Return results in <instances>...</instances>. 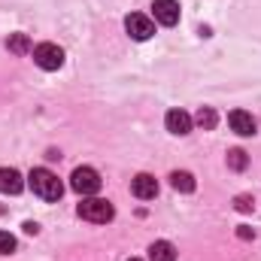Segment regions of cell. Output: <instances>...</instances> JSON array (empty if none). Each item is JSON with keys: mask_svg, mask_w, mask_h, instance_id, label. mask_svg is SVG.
I'll return each mask as SVG.
<instances>
[{"mask_svg": "<svg viewBox=\"0 0 261 261\" xmlns=\"http://www.w3.org/2000/svg\"><path fill=\"white\" fill-rule=\"evenodd\" d=\"M28 186H31V192H34L37 197H43V200H49V203L64 195L61 179H58L49 167H34V170H31V176H28Z\"/></svg>", "mask_w": 261, "mask_h": 261, "instance_id": "cell-1", "label": "cell"}, {"mask_svg": "<svg viewBox=\"0 0 261 261\" xmlns=\"http://www.w3.org/2000/svg\"><path fill=\"white\" fill-rule=\"evenodd\" d=\"M79 216H82L85 222L107 225V222L116 216V210H113V203H110V200H103V197H85V200L79 203Z\"/></svg>", "mask_w": 261, "mask_h": 261, "instance_id": "cell-2", "label": "cell"}, {"mask_svg": "<svg viewBox=\"0 0 261 261\" xmlns=\"http://www.w3.org/2000/svg\"><path fill=\"white\" fill-rule=\"evenodd\" d=\"M70 189L82 197H94L100 192V173L94 167H76L70 176Z\"/></svg>", "mask_w": 261, "mask_h": 261, "instance_id": "cell-3", "label": "cell"}, {"mask_svg": "<svg viewBox=\"0 0 261 261\" xmlns=\"http://www.w3.org/2000/svg\"><path fill=\"white\" fill-rule=\"evenodd\" d=\"M125 31H128L130 40L146 43V40H152V34H155V21H152L149 15H143V12H130L128 18H125Z\"/></svg>", "mask_w": 261, "mask_h": 261, "instance_id": "cell-4", "label": "cell"}, {"mask_svg": "<svg viewBox=\"0 0 261 261\" xmlns=\"http://www.w3.org/2000/svg\"><path fill=\"white\" fill-rule=\"evenodd\" d=\"M34 64L40 67V70H58V67L64 64V49L55 46V43H40L34 49Z\"/></svg>", "mask_w": 261, "mask_h": 261, "instance_id": "cell-5", "label": "cell"}, {"mask_svg": "<svg viewBox=\"0 0 261 261\" xmlns=\"http://www.w3.org/2000/svg\"><path fill=\"white\" fill-rule=\"evenodd\" d=\"M152 15H155L158 24L173 28V24L179 21V3H176V0H155V3H152Z\"/></svg>", "mask_w": 261, "mask_h": 261, "instance_id": "cell-6", "label": "cell"}, {"mask_svg": "<svg viewBox=\"0 0 261 261\" xmlns=\"http://www.w3.org/2000/svg\"><path fill=\"white\" fill-rule=\"evenodd\" d=\"M130 192H134V197H140V200H155L158 182H155V176H149V173H137V176L130 179Z\"/></svg>", "mask_w": 261, "mask_h": 261, "instance_id": "cell-7", "label": "cell"}, {"mask_svg": "<svg viewBox=\"0 0 261 261\" xmlns=\"http://www.w3.org/2000/svg\"><path fill=\"white\" fill-rule=\"evenodd\" d=\"M164 125L170 134H176V137H186L189 130H192V116L186 113V110H170L167 116H164Z\"/></svg>", "mask_w": 261, "mask_h": 261, "instance_id": "cell-8", "label": "cell"}, {"mask_svg": "<svg viewBox=\"0 0 261 261\" xmlns=\"http://www.w3.org/2000/svg\"><path fill=\"white\" fill-rule=\"evenodd\" d=\"M228 125L234 134H240V137H252L255 134V119H252V113H246V110H234L231 116H228Z\"/></svg>", "mask_w": 261, "mask_h": 261, "instance_id": "cell-9", "label": "cell"}, {"mask_svg": "<svg viewBox=\"0 0 261 261\" xmlns=\"http://www.w3.org/2000/svg\"><path fill=\"white\" fill-rule=\"evenodd\" d=\"M24 189V179L15 167H0V195H18Z\"/></svg>", "mask_w": 261, "mask_h": 261, "instance_id": "cell-10", "label": "cell"}, {"mask_svg": "<svg viewBox=\"0 0 261 261\" xmlns=\"http://www.w3.org/2000/svg\"><path fill=\"white\" fill-rule=\"evenodd\" d=\"M149 258L152 261H176V246L170 240H155L149 246Z\"/></svg>", "mask_w": 261, "mask_h": 261, "instance_id": "cell-11", "label": "cell"}, {"mask_svg": "<svg viewBox=\"0 0 261 261\" xmlns=\"http://www.w3.org/2000/svg\"><path fill=\"white\" fill-rule=\"evenodd\" d=\"M170 186H173L176 192H182V195H192L197 189L195 176H192L189 170H173V173H170Z\"/></svg>", "mask_w": 261, "mask_h": 261, "instance_id": "cell-12", "label": "cell"}, {"mask_svg": "<svg viewBox=\"0 0 261 261\" xmlns=\"http://www.w3.org/2000/svg\"><path fill=\"white\" fill-rule=\"evenodd\" d=\"M6 49H9V52H15V55H28V52H34V46H31V37H28V34H9Z\"/></svg>", "mask_w": 261, "mask_h": 261, "instance_id": "cell-13", "label": "cell"}, {"mask_svg": "<svg viewBox=\"0 0 261 261\" xmlns=\"http://www.w3.org/2000/svg\"><path fill=\"white\" fill-rule=\"evenodd\" d=\"M195 122L203 130H213V128H216V122H219V116H216V110H213V107H200V110H197V116H195Z\"/></svg>", "mask_w": 261, "mask_h": 261, "instance_id": "cell-14", "label": "cell"}, {"mask_svg": "<svg viewBox=\"0 0 261 261\" xmlns=\"http://www.w3.org/2000/svg\"><path fill=\"white\" fill-rule=\"evenodd\" d=\"M246 164H249V158H246L243 149H231L228 152V167L231 170H246Z\"/></svg>", "mask_w": 261, "mask_h": 261, "instance_id": "cell-15", "label": "cell"}, {"mask_svg": "<svg viewBox=\"0 0 261 261\" xmlns=\"http://www.w3.org/2000/svg\"><path fill=\"white\" fill-rule=\"evenodd\" d=\"M15 252V237L9 231H0V255H12Z\"/></svg>", "mask_w": 261, "mask_h": 261, "instance_id": "cell-16", "label": "cell"}, {"mask_svg": "<svg viewBox=\"0 0 261 261\" xmlns=\"http://www.w3.org/2000/svg\"><path fill=\"white\" fill-rule=\"evenodd\" d=\"M252 206H255V200H252L249 195H240V197H237V210H240V213H249Z\"/></svg>", "mask_w": 261, "mask_h": 261, "instance_id": "cell-17", "label": "cell"}, {"mask_svg": "<svg viewBox=\"0 0 261 261\" xmlns=\"http://www.w3.org/2000/svg\"><path fill=\"white\" fill-rule=\"evenodd\" d=\"M24 231H28V234H37V231H40V225H37V222H24Z\"/></svg>", "mask_w": 261, "mask_h": 261, "instance_id": "cell-18", "label": "cell"}, {"mask_svg": "<svg viewBox=\"0 0 261 261\" xmlns=\"http://www.w3.org/2000/svg\"><path fill=\"white\" fill-rule=\"evenodd\" d=\"M128 261H140V258H128Z\"/></svg>", "mask_w": 261, "mask_h": 261, "instance_id": "cell-19", "label": "cell"}]
</instances>
